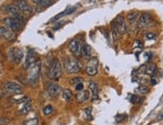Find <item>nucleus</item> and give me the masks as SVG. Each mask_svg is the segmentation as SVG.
<instances>
[{"instance_id": "19", "label": "nucleus", "mask_w": 163, "mask_h": 125, "mask_svg": "<svg viewBox=\"0 0 163 125\" xmlns=\"http://www.w3.org/2000/svg\"><path fill=\"white\" fill-rule=\"evenodd\" d=\"M76 8L77 6H73V7H68L67 9L64 10L63 12H61L60 14H58L57 16H55V17L53 18V20H55V19H58V18H60V17H62V16H64V15H68V14H71V13H73L74 11L76 10Z\"/></svg>"}, {"instance_id": "20", "label": "nucleus", "mask_w": 163, "mask_h": 125, "mask_svg": "<svg viewBox=\"0 0 163 125\" xmlns=\"http://www.w3.org/2000/svg\"><path fill=\"white\" fill-rule=\"evenodd\" d=\"M31 1L34 2L35 4L40 5V6H44V7L50 6V5L53 3L52 0H31Z\"/></svg>"}, {"instance_id": "10", "label": "nucleus", "mask_w": 163, "mask_h": 125, "mask_svg": "<svg viewBox=\"0 0 163 125\" xmlns=\"http://www.w3.org/2000/svg\"><path fill=\"white\" fill-rule=\"evenodd\" d=\"M46 90H47L48 94L51 97H57L58 95L61 93V87L58 85L57 83L54 82H49L46 85Z\"/></svg>"}, {"instance_id": "12", "label": "nucleus", "mask_w": 163, "mask_h": 125, "mask_svg": "<svg viewBox=\"0 0 163 125\" xmlns=\"http://www.w3.org/2000/svg\"><path fill=\"white\" fill-rule=\"evenodd\" d=\"M36 62V53H35L34 50H28L25 58V63H24V66H25L26 69H28L31 65H33Z\"/></svg>"}, {"instance_id": "27", "label": "nucleus", "mask_w": 163, "mask_h": 125, "mask_svg": "<svg viewBox=\"0 0 163 125\" xmlns=\"http://www.w3.org/2000/svg\"><path fill=\"white\" fill-rule=\"evenodd\" d=\"M142 98L139 97L138 95H132L131 98H130V101L133 103V104H138V103H141L142 102Z\"/></svg>"}, {"instance_id": "16", "label": "nucleus", "mask_w": 163, "mask_h": 125, "mask_svg": "<svg viewBox=\"0 0 163 125\" xmlns=\"http://www.w3.org/2000/svg\"><path fill=\"white\" fill-rule=\"evenodd\" d=\"M88 98H89V91L88 90L78 91V93L76 94V101L78 103H83L87 101Z\"/></svg>"}, {"instance_id": "8", "label": "nucleus", "mask_w": 163, "mask_h": 125, "mask_svg": "<svg viewBox=\"0 0 163 125\" xmlns=\"http://www.w3.org/2000/svg\"><path fill=\"white\" fill-rule=\"evenodd\" d=\"M151 22H152V16L150 13H143L138 19L137 26L139 28H145V27L150 25Z\"/></svg>"}, {"instance_id": "26", "label": "nucleus", "mask_w": 163, "mask_h": 125, "mask_svg": "<svg viewBox=\"0 0 163 125\" xmlns=\"http://www.w3.org/2000/svg\"><path fill=\"white\" fill-rule=\"evenodd\" d=\"M30 108H31V104H30V102L29 101H27L24 103V105L21 107V109H20V113L22 114H25L27 112H29V110H30Z\"/></svg>"}, {"instance_id": "25", "label": "nucleus", "mask_w": 163, "mask_h": 125, "mask_svg": "<svg viewBox=\"0 0 163 125\" xmlns=\"http://www.w3.org/2000/svg\"><path fill=\"white\" fill-rule=\"evenodd\" d=\"M149 91V88L145 85H140L139 87H137L135 89V92L136 93H140V94H145Z\"/></svg>"}, {"instance_id": "22", "label": "nucleus", "mask_w": 163, "mask_h": 125, "mask_svg": "<svg viewBox=\"0 0 163 125\" xmlns=\"http://www.w3.org/2000/svg\"><path fill=\"white\" fill-rule=\"evenodd\" d=\"M72 96H73L72 92H71V90H69V89H64V90L62 91V97L66 101H70V100L72 99Z\"/></svg>"}, {"instance_id": "31", "label": "nucleus", "mask_w": 163, "mask_h": 125, "mask_svg": "<svg viewBox=\"0 0 163 125\" xmlns=\"http://www.w3.org/2000/svg\"><path fill=\"white\" fill-rule=\"evenodd\" d=\"M145 37H146V39H148V40H152V39H155L156 38V34L152 33V32H149V33L145 35Z\"/></svg>"}, {"instance_id": "32", "label": "nucleus", "mask_w": 163, "mask_h": 125, "mask_svg": "<svg viewBox=\"0 0 163 125\" xmlns=\"http://www.w3.org/2000/svg\"><path fill=\"white\" fill-rule=\"evenodd\" d=\"M26 125H38V120L36 118L30 119L29 121L26 122Z\"/></svg>"}, {"instance_id": "34", "label": "nucleus", "mask_w": 163, "mask_h": 125, "mask_svg": "<svg viewBox=\"0 0 163 125\" xmlns=\"http://www.w3.org/2000/svg\"><path fill=\"white\" fill-rule=\"evenodd\" d=\"M156 83H157V80H155V79H154V78L152 77V79L150 80V84H151V85H155Z\"/></svg>"}, {"instance_id": "29", "label": "nucleus", "mask_w": 163, "mask_h": 125, "mask_svg": "<svg viewBox=\"0 0 163 125\" xmlns=\"http://www.w3.org/2000/svg\"><path fill=\"white\" fill-rule=\"evenodd\" d=\"M70 83L72 84V85H77V84H79V83H83V80H82V78L81 77H74L72 78V79L70 80Z\"/></svg>"}, {"instance_id": "2", "label": "nucleus", "mask_w": 163, "mask_h": 125, "mask_svg": "<svg viewBox=\"0 0 163 125\" xmlns=\"http://www.w3.org/2000/svg\"><path fill=\"white\" fill-rule=\"evenodd\" d=\"M64 67L67 73L73 74L81 70V64L80 62L75 58H67L64 61Z\"/></svg>"}, {"instance_id": "28", "label": "nucleus", "mask_w": 163, "mask_h": 125, "mask_svg": "<svg viewBox=\"0 0 163 125\" xmlns=\"http://www.w3.org/2000/svg\"><path fill=\"white\" fill-rule=\"evenodd\" d=\"M53 112V107L51 105H46L45 107L43 108V113L45 115H50V114Z\"/></svg>"}, {"instance_id": "21", "label": "nucleus", "mask_w": 163, "mask_h": 125, "mask_svg": "<svg viewBox=\"0 0 163 125\" xmlns=\"http://www.w3.org/2000/svg\"><path fill=\"white\" fill-rule=\"evenodd\" d=\"M137 16H138V13L137 12H135V11H132L130 13H128L127 14V21H128L129 23H134L135 21H136V19H137Z\"/></svg>"}, {"instance_id": "17", "label": "nucleus", "mask_w": 163, "mask_h": 125, "mask_svg": "<svg viewBox=\"0 0 163 125\" xmlns=\"http://www.w3.org/2000/svg\"><path fill=\"white\" fill-rule=\"evenodd\" d=\"M11 52H12L13 60H14L17 64L20 63L22 61V59H23V52H22V50L19 49V48H13Z\"/></svg>"}, {"instance_id": "18", "label": "nucleus", "mask_w": 163, "mask_h": 125, "mask_svg": "<svg viewBox=\"0 0 163 125\" xmlns=\"http://www.w3.org/2000/svg\"><path fill=\"white\" fill-rule=\"evenodd\" d=\"M89 89L91 91V94H92V100H95L98 98V87L97 84L93 81H90L89 82Z\"/></svg>"}, {"instance_id": "24", "label": "nucleus", "mask_w": 163, "mask_h": 125, "mask_svg": "<svg viewBox=\"0 0 163 125\" xmlns=\"http://www.w3.org/2000/svg\"><path fill=\"white\" fill-rule=\"evenodd\" d=\"M83 118L86 119V120L91 121L92 120V114H91V108L87 107L83 110Z\"/></svg>"}, {"instance_id": "33", "label": "nucleus", "mask_w": 163, "mask_h": 125, "mask_svg": "<svg viewBox=\"0 0 163 125\" xmlns=\"http://www.w3.org/2000/svg\"><path fill=\"white\" fill-rule=\"evenodd\" d=\"M75 89H76V91L83 90V83H79V84H77V85H75Z\"/></svg>"}, {"instance_id": "9", "label": "nucleus", "mask_w": 163, "mask_h": 125, "mask_svg": "<svg viewBox=\"0 0 163 125\" xmlns=\"http://www.w3.org/2000/svg\"><path fill=\"white\" fill-rule=\"evenodd\" d=\"M114 24H115L116 29H117V32L120 35L125 34L126 32H127V25H126V23H125V20H124V18L121 15L117 16V18H116Z\"/></svg>"}, {"instance_id": "6", "label": "nucleus", "mask_w": 163, "mask_h": 125, "mask_svg": "<svg viewBox=\"0 0 163 125\" xmlns=\"http://www.w3.org/2000/svg\"><path fill=\"white\" fill-rule=\"evenodd\" d=\"M98 59L97 58H90L86 65V73L89 76H94L97 74L98 71Z\"/></svg>"}, {"instance_id": "23", "label": "nucleus", "mask_w": 163, "mask_h": 125, "mask_svg": "<svg viewBox=\"0 0 163 125\" xmlns=\"http://www.w3.org/2000/svg\"><path fill=\"white\" fill-rule=\"evenodd\" d=\"M156 72V65L155 64H149L148 66H146L145 73L148 75H153Z\"/></svg>"}, {"instance_id": "5", "label": "nucleus", "mask_w": 163, "mask_h": 125, "mask_svg": "<svg viewBox=\"0 0 163 125\" xmlns=\"http://www.w3.org/2000/svg\"><path fill=\"white\" fill-rule=\"evenodd\" d=\"M29 70V75H28V79L30 81V83L34 84L38 79V76H39V72H40V61L38 60L35 62L34 64L31 65V66L28 68Z\"/></svg>"}, {"instance_id": "11", "label": "nucleus", "mask_w": 163, "mask_h": 125, "mask_svg": "<svg viewBox=\"0 0 163 125\" xmlns=\"http://www.w3.org/2000/svg\"><path fill=\"white\" fill-rule=\"evenodd\" d=\"M14 5L24 14H30L32 11V8L30 7V5L27 3L25 0H15Z\"/></svg>"}, {"instance_id": "14", "label": "nucleus", "mask_w": 163, "mask_h": 125, "mask_svg": "<svg viewBox=\"0 0 163 125\" xmlns=\"http://www.w3.org/2000/svg\"><path fill=\"white\" fill-rule=\"evenodd\" d=\"M81 44H80V41L77 39H73L69 42V49L75 55H78L81 52Z\"/></svg>"}, {"instance_id": "13", "label": "nucleus", "mask_w": 163, "mask_h": 125, "mask_svg": "<svg viewBox=\"0 0 163 125\" xmlns=\"http://www.w3.org/2000/svg\"><path fill=\"white\" fill-rule=\"evenodd\" d=\"M0 35H1L3 38H5L6 40H9V41L13 40L14 39V37H15L14 31H12L11 29H9L6 26L0 27Z\"/></svg>"}, {"instance_id": "15", "label": "nucleus", "mask_w": 163, "mask_h": 125, "mask_svg": "<svg viewBox=\"0 0 163 125\" xmlns=\"http://www.w3.org/2000/svg\"><path fill=\"white\" fill-rule=\"evenodd\" d=\"M80 54H81V56L83 57V58H85V59L92 58V57H91V55H92V49H91L90 45H88V44H83V45H82L81 52H80Z\"/></svg>"}, {"instance_id": "30", "label": "nucleus", "mask_w": 163, "mask_h": 125, "mask_svg": "<svg viewBox=\"0 0 163 125\" xmlns=\"http://www.w3.org/2000/svg\"><path fill=\"white\" fill-rule=\"evenodd\" d=\"M10 123V120L6 117H2L0 116V125H8Z\"/></svg>"}, {"instance_id": "1", "label": "nucleus", "mask_w": 163, "mask_h": 125, "mask_svg": "<svg viewBox=\"0 0 163 125\" xmlns=\"http://www.w3.org/2000/svg\"><path fill=\"white\" fill-rule=\"evenodd\" d=\"M62 76V67L58 59H54L51 62L47 70V77L52 80H58Z\"/></svg>"}, {"instance_id": "3", "label": "nucleus", "mask_w": 163, "mask_h": 125, "mask_svg": "<svg viewBox=\"0 0 163 125\" xmlns=\"http://www.w3.org/2000/svg\"><path fill=\"white\" fill-rule=\"evenodd\" d=\"M2 22L5 24V26L11 29L12 31H19L22 27L21 21L14 17H5L3 18Z\"/></svg>"}, {"instance_id": "7", "label": "nucleus", "mask_w": 163, "mask_h": 125, "mask_svg": "<svg viewBox=\"0 0 163 125\" xmlns=\"http://www.w3.org/2000/svg\"><path fill=\"white\" fill-rule=\"evenodd\" d=\"M4 90L8 93L20 94L23 92V87L15 82H6L4 84Z\"/></svg>"}, {"instance_id": "4", "label": "nucleus", "mask_w": 163, "mask_h": 125, "mask_svg": "<svg viewBox=\"0 0 163 125\" xmlns=\"http://www.w3.org/2000/svg\"><path fill=\"white\" fill-rule=\"evenodd\" d=\"M2 10L5 11V12H7V13H9V14H11L12 17L18 19V20H20V21H24V17H23V15H22L21 11L15 6L14 4L5 5V6L2 7Z\"/></svg>"}, {"instance_id": "35", "label": "nucleus", "mask_w": 163, "mask_h": 125, "mask_svg": "<svg viewBox=\"0 0 163 125\" xmlns=\"http://www.w3.org/2000/svg\"><path fill=\"white\" fill-rule=\"evenodd\" d=\"M161 119H163V112L160 113L158 115V117H157V120H161Z\"/></svg>"}]
</instances>
